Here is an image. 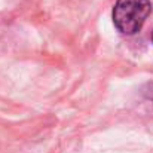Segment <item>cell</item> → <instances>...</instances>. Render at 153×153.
<instances>
[{"label": "cell", "instance_id": "3957f363", "mask_svg": "<svg viewBox=\"0 0 153 153\" xmlns=\"http://www.w3.org/2000/svg\"><path fill=\"white\" fill-rule=\"evenodd\" d=\"M152 39H153V36H152Z\"/></svg>", "mask_w": 153, "mask_h": 153}, {"label": "cell", "instance_id": "6da1fadb", "mask_svg": "<svg viewBox=\"0 0 153 153\" xmlns=\"http://www.w3.org/2000/svg\"><path fill=\"white\" fill-rule=\"evenodd\" d=\"M152 10L149 0H117L113 7V21L123 34H135Z\"/></svg>", "mask_w": 153, "mask_h": 153}, {"label": "cell", "instance_id": "7a4b0ae2", "mask_svg": "<svg viewBox=\"0 0 153 153\" xmlns=\"http://www.w3.org/2000/svg\"><path fill=\"white\" fill-rule=\"evenodd\" d=\"M149 89H150V91L147 92V97H149V98H153V85L149 86Z\"/></svg>", "mask_w": 153, "mask_h": 153}]
</instances>
